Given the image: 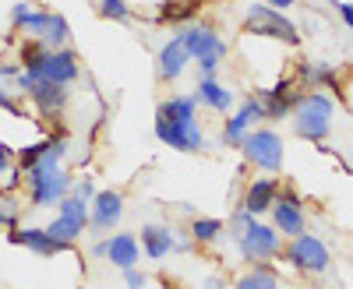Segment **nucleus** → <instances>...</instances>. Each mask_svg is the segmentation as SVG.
<instances>
[{"label":"nucleus","instance_id":"6","mask_svg":"<svg viewBox=\"0 0 353 289\" xmlns=\"http://www.w3.org/2000/svg\"><path fill=\"white\" fill-rule=\"evenodd\" d=\"M237 247L244 254V261L258 265V261H269V257H279L283 254V237L276 226H265V222H251L244 233L237 237Z\"/></svg>","mask_w":353,"mask_h":289},{"label":"nucleus","instance_id":"7","mask_svg":"<svg viewBox=\"0 0 353 289\" xmlns=\"http://www.w3.org/2000/svg\"><path fill=\"white\" fill-rule=\"evenodd\" d=\"M241 152L251 166L258 169H269V173H279L283 169V138L269 127H261V131H251L241 144Z\"/></svg>","mask_w":353,"mask_h":289},{"label":"nucleus","instance_id":"29","mask_svg":"<svg viewBox=\"0 0 353 289\" xmlns=\"http://www.w3.org/2000/svg\"><path fill=\"white\" fill-rule=\"evenodd\" d=\"M99 14L103 18H113V21H128V0H103Z\"/></svg>","mask_w":353,"mask_h":289},{"label":"nucleus","instance_id":"11","mask_svg":"<svg viewBox=\"0 0 353 289\" xmlns=\"http://www.w3.org/2000/svg\"><path fill=\"white\" fill-rule=\"evenodd\" d=\"M25 32L32 36V39H39V43H46L50 50H57L64 39H68V21L61 18V14H53V11H32L25 18Z\"/></svg>","mask_w":353,"mask_h":289},{"label":"nucleus","instance_id":"36","mask_svg":"<svg viewBox=\"0 0 353 289\" xmlns=\"http://www.w3.org/2000/svg\"><path fill=\"white\" fill-rule=\"evenodd\" d=\"M92 257H106V240H99V244H92Z\"/></svg>","mask_w":353,"mask_h":289},{"label":"nucleus","instance_id":"27","mask_svg":"<svg viewBox=\"0 0 353 289\" xmlns=\"http://www.w3.org/2000/svg\"><path fill=\"white\" fill-rule=\"evenodd\" d=\"M21 215V201L14 194H0V229H14Z\"/></svg>","mask_w":353,"mask_h":289},{"label":"nucleus","instance_id":"12","mask_svg":"<svg viewBox=\"0 0 353 289\" xmlns=\"http://www.w3.org/2000/svg\"><path fill=\"white\" fill-rule=\"evenodd\" d=\"M124 215V197L117 194V191H99L92 197V233H110V229L121 222Z\"/></svg>","mask_w":353,"mask_h":289},{"label":"nucleus","instance_id":"33","mask_svg":"<svg viewBox=\"0 0 353 289\" xmlns=\"http://www.w3.org/2000/svg\"><path fill=\"white\" fill-rule=\"evenodd\" d=\"M28 14H32V11H28V4H14V11H11V21H14V25H18V28H21V25H25V18H28Z\"/></svg>","mask_w":353,"mask_h":289},{"label":"nucleus","instance_id":"4","mask_svg":"<svg viewBox=\"0 0 353 289\" xmlns=\"http://www.w3.org/2000/svg\"><path fill=\"white\" fill-rule=\"evenodd\" d=\"M244 32H251V36H269V39H283V43H290V46L301 43L297 25H293L283 11L269 8V4H251V8H248Z\"/></svg>","mask_w":353,"mask_h":289},{"label":"nucleus","instance_id":"21","mask_svg":"<svg viewBox=\"0 0 353 289\" xmlns=\"http://www.w3.org/2000/svg\"><path fill=\"white\" fill-rule=\"evenodd\" d=\"M233 289H279V275L269 261H258L254 268H248L237 282H233Z\"/></svg>","mask_w":353,"mask_h":289},{"label":"nucleus","instance_id":"14","mask_svg":"<svg viewBox=\"0 0 353 289\" xmlns=\"http://www.w3.org/2000/svg\"><path fill=\"white\" fill-rule=\"evenodd\" d=\"M276 197H279V180H276V177H258V180H251V184H248V191H244V201H241V208H248L251 215L272 212Z\"/></svg>","mask_w":353,"mask_h":289},{"label":"nucleus","instance_id":"38","mask_svg":"<svg viewBox=\"0 0 353 289\" xmlns=\"http://www.w3.org/2000/svg\"><path fill=\"white\" fill-rule=\"evenodd\" d=\"M205 289H219V279H209V282H205Z\"/></svg>","mask_w":353,"mask_h":289},{"label":"nucleus","instance_id":"5","mask_svg":"<svg viewBox=\"0 0 353 289\" xmlns=\"http://www.w3.org/2000/svg\"><path fill=\"white\" fill-rule=\"evenodd\" d=\"M283 257L297 268V272H307V275H321L329 265H332V254H329V247L321 244L318 237H311V233H301V237H293L290 244H286V250H283Z\"/></svg>","mask_w":353,"mask_h":289},{"label":"nucleus","instance_id":"19","mask_svg":"<svg viewBox=\"0 0 353 289\" xmlns=\"http://www.w3.org/2000/svg\"><path fill=\"white\" fill-rule=\"evenodd\" d=\"M173 247H176L173 229H166V226H145L141 229V250H145L149 261H163Z\"/></svg>","mask_w":353,"mask_h":289},{"label":"nucleus","instance_id":"39","mask_svg":"<svg viewBox=\"0 0 353 289\" xmlns=\"http://www.w3.org/2000/svg\"><path fill=\"white\" fill-rule=\"evenodd\" d=\"M156 289H170V286H156Z\"/></svg>","mask_w":353,"mask_h":289},{"label":"nucleus","instance_id":"24","mask_svg":"<svg viewBox=\"0 0 353 289\" xmlns=\"http://www.w3.org/2000/svg\"><path fill=\"white\" fill-rule=\"evenodd\" d=\"M304 78L311 81V89H336V85H339L336 71L325 67V64H307L304 67Z\"/></svg>","mask_w":353,"mask_h":289},{"label":"nucleus","instance_id":"10","mask_svg":"<svg viewBox=\"0 0 353 289\" xmlns=\"http://www.w3.org/2000/svg\"><path fill=\"white\" fill-rule=\"evenodd\" d=\"M258 120H265L261 99H244V106L233 113V117L226 120V127H223V144L226 149H241L244 138L251 134V124H258Z\"/></svg>","mask_w":353,"mask_h":289},{"label":"nucleus","instance_id":"9","mask_svg":"<svg viewBox=\"0 0 353 289\" xmlns=\"http://www.w3.org/2000/svg\"><path fill=\"white\" fill-rule=\"evenodd\" d=\"M272 226L290 240L304 233L307 219H304V201H301L297 191H279L276 205H272Z\"/></svg>","mask_w":353,"mask_h":289},{"label":"nucleus","instance_id":"1","mask_svg":"<svg viewBox=\"0 0 353 289\" xmlns=\"http://www.w3.org/2000/svg\"><path fill=\"white\" fill-rule=\"evenodd\" d=\"M68 152V144L64 138H57L53 149L32 166V169H25V184H28V197H32V205L36 208H50V205H61V201L71 194L74 180L68 177V173L61 169V159Z\"/></svg>","mask_w":353,"mask_h":289},{"label":"nucleus","instance_id":"18","mask_svg":"<svg viewBox=\"0 0 353 289\" xmlns=\"http://www.w3.org/2000/svg\"><path fill=\"white\" fill-rule=\"evenodd\" d=\"M258 99H261V106H265V120H283V117H290V113L297 109V103H301V96H297V99L290 96V85H286V81H279L276 89H265Z\"/></svg>","mask_w":353,"mask_h":289},{"label":"nucleus","instance_id":"35","mask_svg":"<svg viewBox=\"0 0 353 289\" xmlns=\"http://www.w3.org/2000/svg\"><path fill=\"white\" fill-rule=\"evenodd\" d=\"M336 8H339V18L353 28V4H336Z\"/></svg>","mask_w":353,"mask_h":289},{"label":"nucleus","instance_id":"8","mask_svg":"<svg viewBox=\"0 0 353 289\" xmlns=\"http://www.w3.org/2000/svg\"><path fill=\"white\" fill-rule=\"evenodd\" d=\"M156 138L176 152H201L205 149V131L198 127L194 117H184V120L156 117Z\"/></svg>","mask_w":353,"mask_h":289},{"label":"nucleus","instance_id":"16","mask_svg":"<svg viewBox=\"0 0 353 289\" xmlns=\"http://www.w3.org/2000/svg\"><path fill=\"white\" fill-rule=\"evenodd\" d=\"M141 247H138V240L131 237V233H117V237H110L106 240V261L110 265H117V268H138V261H141Z\"/></svg>","mask_w":353,"mask_h":289},{"label":"nucleus","instance_id":"26","mask_svg":"<svg viewBox=\"0 0 353 289\" xmlns=\"http://www.w3.org/2000/svg\"><path fill=\"white\" fill-rule=\"evenodd\" d=\"M46 229H50V237H53V240H61V244H71V247H74V240H78V237L85 233V229H78L74 222H68V219H61V215H57V219H53V222H50Z\"/></svg>","mask_w":353,"mask_h":289},{"label":"nucleus","instance_id":"31","mask_svg":"<svg viewBox=\"0 0 353 289\" xmlns=\"http://www.w3.org/2000/svg\"><path fill=\"white\" fill-rule=\"evenodd\" d=\"M71 194H78V197H85V201H92V197H96V187H92V180H88V177H81V180H74Z\"/></svg>","mask_w":353,"mask_h":289},{"label":"nucleus","instance_id":"20","mask_svg":"<svg viewBox=\"0 0 353 289\" xmlns=\"http://www.w3.org/2000/svg\"><path fill=\"white\" fill-rule=\"evenodd\" d=\"M194 99L205 103V106H212V109H219V113H226V109L233 106V92L226 89V85H219L216 78H201Z\"/></svg>","mask_w":353,"mask_h":289},{"label":"nucleus","instance_id":"28","mask_svg":"<svg viewBox=\"0 0 353 289\" xmlns=\"http://www.w3.org/2000/svg\"><path fill=\"white\" fill-rule=\"evenodd\" d=\"M198 11V0H181L176 8H163L159 11V21H184V18H191Z\"/></svg>","mask_w":353,"mask_h":289},{"label":"nucleus","instance_id":"15","mask_svg":"<svg viewBox=\"0 0 353 289\" xmlns=\"http://www.w3.org/2000/svg\"><path fill=\"white\" fill-rule=\"evenodd\" d=\"M25 96L32 99V106L39 109V113H57L64 103H68V85H57V81H32L25 89Z\"/></svg>","mask_w":353,"mask_h":289},{"label":"nucleus","instance_id":"23","mask_svg":"<svg viewBox=\"0 0 353 289\" xmlns=\"http://www.w3.org/2000/svg\"><path fill=\"white\" fill-rule=\"evenodd\" d=\"M223 222L219 219H194L191 222V240L194 244H212V240H219V233H223Z\"/></svg>","mask_w":353,"mask_h":289},{"label":"nucleus","instance_id":"30","mask_svg":"<svg viewBox=\"0 0 353 289\" xmlns=\"http://www.w3.org/2000/svg\"><path fill=\"white\" fill-rule=\"evenodd\" d=\"M124 286L128 289H149V275L138 268H124Z\"/></svg>","mask_w":353,"mask_h":289},{"label":"nucleus","instance_id":"2","mask_svg":"<svg viewBox=\"0 0 353 289\" xmlns=\"http://www.w3.org/2000/svg\"><path fill=\"white\" fill-rule=\"evenodd\" d=\"M293 117V131H297L301 138L307 141H325L329 131H332V117H336V106L329 96L321 92H304L297 109L290 113Z\"/></svg>","mask_w":353,"mask_h":289},{"label":"nucleus","instance_id":"37","mask_svg":"<svg viewBox=\"0 0 353 289\" xmlns=\"http://www.w3.org/2000/svg\"><path fill=\"white\" fill-rule=\"evenodd\" d=\"M290 4H297V0H269V8H276V11H283V8H290Z\"/></svg>","mask_w":353,"mask_h":289},{"label":"nucleus","instance_id":"13","mask_svg":"<svg viewBox=\"0 0 353 289\" xmlns=\"http://www.w3.org/2000/svg\"><path fill=\"white\" fill-rule=\"evenodd\" d=\"M11 244H18V247H28L32 254H39V257H53V254H61V250H71V244H61V240H53L50 237V229L43 226H28V229H11V237H8Z\"/></svg>","mask_w":353,"mask_h":289},{"label":"nucleus","instance_id":"25","mask_svg":"<svg viewBox=\"0 0 353 289\" xmlns=\"http://www.w3.org/2000/svg\"><path fill=\"white\" fill-rule=\"evenodd\" d=\"M53 144H57V138H46V141H36V144H28V149H21V152H18V169H21V173L32 169V166L53 149Z\"/></svg>","mask_w":353,"mask_h":289},{"label":"nucleus","instance_id":"3","mask_svg":"<svg viewBox=\"0 0 353 289\" xmlns=\"http://www.w3.org/2000/svg\"><path fill=\"white\" fill-rule=\"evenodd\" d=\"M188 53H191V61H198L201 67V78H212L216 67L223 64V56H226V43L216 36V28L209 25H188L184 32H181Z\"/></svg>","mask_w":353,"mask_h":289},{"label":"nucleus","instance_id":"17","mask_svg":"<svg viewBox=\"0 0 353 289\" xmlns=\"http://www.w3.org/2000/svg\"><path fill=\"white\" fill-rule=\"evenodd\" d=\"M188 61H191V53H188L184 39H181V36L170 39V43L159 50V78H163V81H176V78L184 74Z\"/></svg>","mask_w":353,"mask_h":289},{"label":"nucleus","instance_id":"22","mask_svg":"<svg viewBox=\"0 0 353 289\" xmlns=\"http://www.w3.org/2000/svg\"><path fill=\"white\" fill-rule=\"evenodd\" d=\"M57 215L68 219V222H74L78 229H85L88 222H92V201H85V197H78V194H68L61 205H57Z\"/></svg>","mask_w":353,"mask_h":289},{"label":"nucleus","instance_id":"34","mask_svg":"<svg viewBox=\"0 0 353 289\" xmlns=\"http://www.w3.org/2000/svg\"><path fill=\"white\" fill-rule=\"evenodd\" d=\"M8 166H11V149L0 144V173H8Z\"/></svg>","mask_w":353,"mask_h":289},{"label":"nucleus","instance_id":"32","mask_svg":"<svg viewBox=\"0 0 353 289\" xmlns=\"http://www.w3.org/2000/svg\"><path fill=\"white\" fill-rule=\"evenodd\" d=\"M0 109H8L11 113V117H21V106L11 99V92L4 89V85H0Z\"/></svg>","mask_w":353,"mask_h":289}]
</instances>
